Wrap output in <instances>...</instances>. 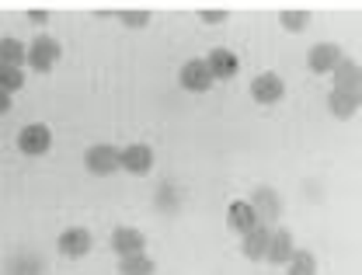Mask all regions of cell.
<instances>
[{"label":"cell","instance_id":"8992f818","mask_svg":"<svg viewBox=\"0 0 362 275\" xmlns=\"http://www.w3.org/2000/svg\"><path fill=\"white\" fill-rule=\"evenodd\" d=\"M90 244H94V237H90L88 227H70L59 233V240H56V251L63 254V258H84L90 251Z\"/></svg>","mask_w":362,"mask_h":275},{"label":"cell","instance_id":"4fadbf2b","mask_svg":"<svg viewBox=\"0 0 362 275\" xmlns=\"http://www.w3.org/2000/svg\"><path fill=\"white\" fill-rule=\"evenodd\" d=\"M296 251V244H293V233L286 227H275L269 233V247H265V262L272 265H286L289 262V254Z\"/></svg>","mask_w":362,"mask_h":275},{"label":"cell","instance_id":"277c9868","mask_svg":"<svg viewBox=\"0 0 362 275\" xmlns=\"http://www.w3.org/2000/svg\"><path fill=\"white\" fill-rule=\"evenodd\" d=\"M119 168H126V171L136 175V178L150 175V171H153V150H150L146 143H129V146H122V150H119Z\"/></svg>","mask_w":362,"mask_h":275},{"label":"cell","instance_id":"9c48e42d","mask_svg":"<svg viewBox=\"0 0 362 275\" xmlns=\"http://www.w3.org/2000/svg\"><path fill=\"white\" fill-rule=\"evenodd\" d=\"M269 233H272L269 223H255L247 233H240V240H244V244H240V251H244V258H247V262H265Z\"/></svg>","mask_w":362,"mask_h":275},{"label":"cell","instance_id":"ac0fdd59","mask_svg":"<svg viewBox=\"0 0 362 275\" xmlns=\"http://www.w3.org/2000/svg\"><path fill=\"white\" fill-rule=\"evenodd\" d=\"M45 265L39 254H32V251H18L11 262H7V275H42Z\"/></svg>","mask_w":362,"mask_h":275},{"label":"cell","instance_id":"cb8c5ba5","mask_svg":"<svg viewBox=\"0 0 362 275\" xmlns=\"http://www.w3.org/2000/svg\"><path fill=\"white\" fill-rule=\"evenodd\" d=\"M199 18H202L206 25H223L230 14H226V11H199Z\"/></svg>","mask_w":362,"mask_h":275},{"label":"cell","instance_id":"7a4b0ae2","mask_svg":"<svg viewBox=\"0 0 362 275\" xmlns=\"http://www.w3.org/2000/svg\"><path fill=\"white\" fill-rule=\"evenodd\" d=\"M84 168H88L94 178L115 175V171H119V146H112V143H94V146H88Z\"/></svg>","mask_w":362,"mask_h":275},{"label":"cell","instance_id":"7c38bea8","mask_svg":"<svg viewBox=\"0 0 362 275\" xmlns=\"http://www.w3.org/2000/svg\"><path fill=\"white\" fill-rule=\"evenodd\" d=\"M327 108H331V115L334 119H356L362 108V98L359 91H345V88H334V91L327 94Z\"/></svg>","mask_w":362,"mask_h":275},{"label":"cell","instance_id":"d6986e66","mask_svg":"<svg viewBox=\"0 0 362 275\" xmlns=\"http://www.w3.org/2000/svg\"><path fill=\"white\" fill-rule=\"evenodd\" d=\"M0 66H25V42L0 39Z\"/></svg>","mask_w":362,"mask_h":275},{"label":"cell","instance_id":"2e32d148","mask_svg":"<svg viewBox=\"0 0 362 275\" xmlns=\"http://www.w3.org/2000/svg\"><path fill=\"white\" fill-rule=\"evenodd\" d=\"M255 223H258V216H255L251 202H230L226 206V227L233 230V233H247Z\"/></svg>","mask_w":362,"mask_h":275},{"label":"cell","instance_id":"603a6c76","mask_svg":"<svg viewBox=\"0 0 362 275\" xmlns=\"http://www.w3.org/2000/svg\"><path fill=\"white\" fill-rule=\"evenodd\" d=\"M119 21H122L126 28H146V25H150V11H122Z\"/></svg>","mask_w":362,"mask_h":275},{"label":"cell","instance_id":"3957f363","mask_svg":"<svg viewBox=\"0 0 362 275\" xmlns=\"http://www.w3.org/2000/svg\"><path fill=\"white\" fill-rule=\"evenodd\" d=\"M49 146H52V133H49L45 122H28V126L18 133V150H21L25 157H45Z\"/></svg>","mask_w":362,"mask_h":275},{"label":"cell","instance_id":"ba28073f","mask_svg":"<svg viewBox=\"0 0 362 275\" xmlns=\"http://www.w3.org/2000/svg\"><path fill=\"white\" fill-rule=\"evenodd\" d=\"M341 56H345V52H341L338 42H317V46L307 52V66H310L314 74H331Z\"/></svg>","mask_w":362,"mask_h":275},{"label":"cell","instance_id":"7402d4cb","mask_svg":"<svg viewBox=\"0 0 362 275\" xmlns=\"http://www.w3.org/2000/svg\"><path fill=\"white\" fill-rule=\"evenodd\" d=\"M279 25H282L286 32H307L310 11H282V14H279Z\"/></svg>","mask_w":362,"mask_h":275},{"label":"cell","instance_id":"5b68a950","mask_svg":"<svg viewBox=\"0 0 362 275\" xmlns=\"http://www.w3.org/2000/svg\"><path fill=\"white\" fill-rule=\"evenodd\" d=\"M251 98L258 101V105H279L282 98H286V81L279 77V74H272V70H265V74H258L255 81H251Z\"/></svg>","mask_w":362,"mask_h":275},{"label":"cell","instance_id":"52a82bcc","mask_svg":"<svg viewBox=\"0 0 362 275\" xmlns=\"http://www.w3.org/2000/svg\"><path fill=\"white\" fill-rule=\"evenodd\" d=\"M178 81H181V88H185V91H192V94H202V91H209V88H213V74H209L206 59H188V63L181 66Z\"/></svg>","mask_w":362,"mask_h":275},{"label":"cell","instance_id":"e0dca14e","mask_svg":"<svg viewBox=\"0 0 362 275\" xmlns=\"http://www.w3.org/2000/svg\"><path fill=\"white\" fill-rule=\"evenodd\" d=\"M157 265L146 251H136V254H122L119 258V275H153Z\"/></svg>","mask_w":362,"mask_h":275},{"label":"cell","instance_id":"9a60e30c","mask_svg":"<svg viewBox=\"0 0 362 275\" xmlns=\"http://www.w3.org/2000/svg\"><path fill=\"white\" fill-rule=\"evenodd\" d=\"M331 77H334V88H345V91H359V84H362V66H359V59H349V56H341V59H338V66L331 70Z\"/></svg>","mask_w":362,"mask_h":275},{"label":"cell","instance_id":"44dd1931","mask_svg":"<svg viewBox=\"0 0 362 275\" xmlns=\"http://www.w3.org/2000/svg\"><path fill=\"white\" fill-rule=\"evenodd\" d=\"M25 88V70L21 66H0V91L18 94Z\"/></svg>","mask_w":362,"mask_h":275},{"label":"cell","instance_id":"d4e9b609","mask_svg":"<svg viewBox=\"0 0 362 275\" xmlns=\"http://www.w3.org/2000/svg\"><path fill=\"white\" fill-rule=\"evenodd\" d=\"M7 112H11V94L0 91V115H7Z\"/></svg>","mask_w":362,"mask_h":275},{"label":"cell","instance_id":"5bb4252c","mask_svg":"<svg viewBox=\"0 0 362 275\" xmlns=\"http://www.w3.org/2000/svg\"><path fill=\"white\" fill-rule=\"evenodd\" d=\"M108 244H112V251L122 258V254H136V251H143V247H146V237H143V230H136V227H115Z\"/></svg>","mask_w":362,"mask_h":275},{"label":"cell","instance_id":"8fae6325","mask_svg":"<svg viewBox=\"0 0 362 275\" xmlns=\"http://www.w3.org/2000/svg\"><path fill=\"white\" fill-rule=\"evenodd\" d=\"M247 202H251L258 223H275L279 213H282V202H279V195H275L272 188H255V195H251Z\"/></svg>","mask_w":362,"mask_h":275},{"label":"cell","instance_id":"ffe728a7","mask_svg":"<svg viewBox=\"0 0 362 275\" xmlns=\"http://www.w3.org/2000/svg\"><path fill=\"white\" fill-rule=\"evenodd\" d=\"M286 272L289 275H317V258L310 251H293L289 262H286Z\"/></svg>","mask_w":362,"mask_h":275},{"label":"cell","instance_id":"6da1fadb","mask_svg":"<svg viewBox=\"0 0 362 275\" xmlns=\"http://www.w3.org/2000/svg\"><path fill=\"white\" fill-rule=\"evenodd\" d=\"M59 56H63V49H59V42H56L52 35H39L32 46H25V63H28L35 74H49V70L59 63Z\"/></svg>","mask_w":362,"mask_h":275},{"label":"cell","instance_id":"30bf717a","mask_svg":"<svg viewBox=\"0 0 362 275\" xmlns=\"http://www.w3.org/2000/svg\"><path fill=\"white\" fill-rule=\"evenodd\" d=\"M206 66H209V74H213V81H233L237 77V70H240V59L230 52V49H209V59H206Z\"/></svg>","mask_w":362,"mask_h":275}]
</instances>
